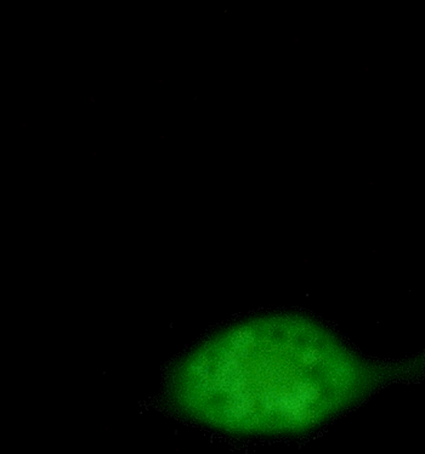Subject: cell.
Wrapping results in <instances>:
<instances>
[{"mask_svg":"<svg viewBox=\"0 0 425 454\" xmlns=\"http://www.w3.org/2000/svg\"><path fill=\"white\" fill-rule=\"evenodd\" d=\"M370 372L337 339L296 316H269L216 335L180 364L181 410L239 433L308 429L358 401Z\"/></svg>","mask_w":425,"mask_h":454,"instance_id":"6da1fadb","label":"cell"}]
</instances>
